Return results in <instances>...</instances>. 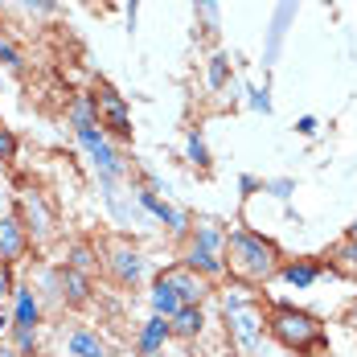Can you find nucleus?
Returning a JSON list of instances; mask_svg holds the SVG:
<instances>
[{"instance_id":"f257e3e1","label":"nucleus","mask_w":357,"mask_h":357,"mask_svg":"<svg viewBox=\"0 0 357 357\" xmlns=\"http://www.w3.org/2000/svg\"><path fill=\"white\" fill-rule=\"evenodd\" d=\"M226 267L238 280H271L280 271V250L263 234L234 230V234H226Z\"/></svg>"},{"instance_id":"f03ea898","label":"nucleus","mask_w":357,"mask_h":357,"mask_svg":"<svg viewBox=\"0 0 357 357\" xmlns=\"http://www.w3.org/2000/svg\"><path fill=\"white\" fill-rule=\"evenodd\" d=\"M267 328H271V337H275L284 349H296V354L324 345L321 321H317V317H308V312H300V308H287V304H280V308L271 312Z\"/></svg>"},{"instance_id":"7ed1b4c3","label":"nucleus","mask_w":357,"mask_h":357,"mask_svg":"<svg viewBox=\"0 0 357 357\" xmlns=\"http://www.w3.org/2000/svg\"><path fill=\"white\" fill-rule=\"evenodd\" d=\"M226 321H230V333H234L238 349L255 354L259 341H263V308L247 296V287H230L226 291Z\"/></svg>"},{"instance_id":"20e7f679","label":"nucleus","mask_w":357,"mask_h":357,"mask_svg":"<svg viewBox=\"0 0 357 357\" xmlns=\"http://www.w3.org/2000/svg\"><path fill=\"white\" fill-rule=\"evenodd\" d=\"M185 267L197 271V275H222L226 271V234L218 226H197L193 243H189V255H185Z\"/></svg>"},{"instance_id":"39448f33","label":"nucleus","mask_w":357,"mask_h":357,"mask_svg":"<svg viewBox=\"0 0 357 357\" xmlns=\"http://www.w3.org/2000/svg\"><path fill=\"white\" fill-rule=\"evenodd\" d=\"M91 99H95V123L99 128H107L111 136H119V140H128L132 136V115H128V99L107 86V82H99L95 91H91Z\"/></svg>"},{"instance_id":"423d86ee","label":"nucleus","mask_w":357,"mask_h":357,"mask_svg":"<svg viewBox=\"0 0 357 357\" xmlns=\"http://www.w3.org/2000/svg\"><path fill=\"white\" fill-rule=\"evenodd\" d=\"M78 132V144H82V152L91 156V165H95V173L103 181H115L123 177V160L115 156V148L107 144V136H103V128L99 123H82V128H74Z\"/></svg>"},{"instance_id":"0eeeda50","label":"nucleus","mask_w":357,"mask_h":357,"mask_svg":"<svg viewBox=\"0 0 357 357\" xmlns=\"http://www.w3.org/2000/svg\"><path fill=\"white\" fill-rule=\"evenodd\" d=\"M29 247V230H25V222L13 214H0V267H8V263H17L21 255Z\"/></svg>"},{"instance_id":"6e6552de","label":"nucleus","mask_w":357,"mask_h":357,"mask_svg":"<svg viewBox=\"0 0 357 357\" xmlns=\"http://www.w3.org/2000/svg\"><path fill=\"white\" fill-rule=\"evenodd\" d=\"M21 214H25V230L33 238H45L54 230V210L45 206V197L37 189H21Z\"/></svg>"},{"instance_id":"1a4fd4ad","label":"nucleus","mask_w":357,"mask_h":357,"mask_svg":"<svg viewBox=\"0 0 357 357\" xmlns=\"http://www.w3.org/2000/svg\"><path fill=\"white\" fill-rule=\"evenodd\" d=\"M296 8H300V0H280V8H275V17H271V29H267V50H263V62L271 66L275 58H280V50H284V37L291 29V21H296Z\"/></svg>"},{"instance_id":"9d476101","label":"nucleus","mask_w":357,"mask_h":357,"mask_svg":"<svg viewBox=\"0 0 357 357\" xmlns=\"http://www.w3.org/2000/svg\"><path fill=\"white\" fill-rule=\"evenodd\" d=\"M160 280H165V284L177 291L181 304H202V296H206V284H202V275H197V271H189V267H169Z\"/></svg>"},{"instance_id":"9b49d317","label":"nucleus","mask_w":357,"mask_h":357,"mask_svg":"<svg viewBox=\"0 0 357 357\" xmlns=\"http://www.w3.org/2000/svg\"><path fill=\"white\" fill-rule=\"evenodd\" d=\"M107 267H111V275H115L119 284H140L144 280V255L132 250V247H115L111 259H107Z\"/></svg>"},{"instance_id":"f8f14e48","label":"nucleus","mask_w":357,"mask_h":357,"mask_svg":"<svg viewBox=\"0 0 357 357\" xmlns=\"http://www.w3.org/2000/svg\"><path fill=\"white\" fill-rule=\"evenodd\" d=\"M140 206H144V210H148L152 218H156V222H165V226H169L173 234H185V214H177V210H173L169 202H160V197H156L152 189H144V193H140Z\"/></svg>"},{"instance_id":"ddd939ff","label":"nucleus","mask_w":357,"mask_h":357,"mask_svg":"<svg viewBox=\"0 0 357 357\" xmlns=\"http://www.w3.org/2000/svg\"><path fill=\"white\" fill-rule=\"evenodd\" d=\"M173 337V328H169V321L165 317H152V321L144 324V333H140V354H160V345Z\"/></svg>"},{"instance_id":"4468645a","label":"nucleus","mask_w":357,"mask_h":357,"mask_svg":"<svg viewBox=\"0 0 357 357\" xmlns=\"http://www.w3.org/2000/svg\"><path fill=\"white\" fill-rule=\"evenodd\" d=\"M181 308H185V304L177 300V291L165 284V280H156V287H152V317H165V321H173Z\"/></svg>"},{"instance_id":"2eb2a0df","label":"nucleus","mask_w":357,"mask_h":357,"mask_svg":"<svg viewBox=\"0 0 357 357\" xmlns=\"http://www.w3.org/2000/svg\"><path fill=\"white\" fill-rule=\"evenodd\" d=\"M62 300H70V304H82L86 296H91V280H86V271H74V267H62Z\"/></svg>"},{"instance_id":"dca6fc26","label":"nucleus","mask_w":357,"mask_h":357,"mask_svg":"<svg viewBox=\"0 0 357 357\" xmlns=\"http://www.w3.org/2000/svg\"><path fill=\"white\" fill-rule=\"evenodd\" d=\"M202 324H206V317H202V304H185L177 317L169 321V328H173L177 337H197V333H202Z\"/></svg>"},{"instance_id":"f3484780","label":"nucleus","mask_w":357,"mask_h":357,"mask_svg":"<svg viewBox=\"0 0 357 357\" xmlns=\"http://www.w3.org/2000/svg\"><path fill=\"white\" fill-rule=\"evenodd\" d=\"M66 349H70V357H107V345H103V341H99L95 333H86V328L70 333Z\"/></svg>"},{"instance_id":"a211bd4d","label":"nucleus","mask_w":357,"mask_h":357,"mask_svg":"<svg viewBox=\"0 0 357 357\" xmlns=\"http://www.w3.org/2000/svg\"><path fill=\"white\" fill-rule=\"evenodd\" d=\"M17 291V324H29V328H37V296L29 291V287H13Z\"/></svg>"},{"instance_id":"6ab92c4d","label":"nucleus","mask_w":357,"mask_h":357,"mask_svg":"<svg viewBox=\"0 0 357 357\" xmlns=\"http://www.w3.org/2000/svg\"><path fill=\"white\" fill-rule=\"evenodd\" d=\"M280 275H284L291 287H308L321 275V267H312V263H287V267H280Z\"/></svg>"},{"instance_id":"aec40b11","label":"nucleus","mask_w":357,"mask_h":357,"mask_svg":"<svg viewBox=\"0 0 357 357\" xmlns=\"http://www.w3.org/2000/svg\"><path fill=\"white\" fill-rule=\"evenodd\" d=\"M206 82H210V91H222V86L230 82V58H226V54H214V58H210Z\"/></svg>"},{"instance_id":"412c9836","label":"nucleus","mask_w":357,"mask_h":357,"mask_svg":"<svg viewBox=\"0 0 357 357\" xmlns=\"http://www.w3.org/2000/svg\"><path fill=\"white\" fill-rule=\"evenodd\" d=\"M185 152H189V160H193L197 169H210V148H206V140H202V132H189Z\"/></svg>"},{"instance_id":"4be33fe9","label":"nucleus","mask_w":357,"mask_h":357,"mask_svg":"<svg viewBox=\"0 0 357 357\" xmlns=\"http://www.w3.org/2000/svg\"><path fill=\"white\" fill-rule=\"evenodd\" d=\"M70 119H74V128H82V123H95V99H91V95H82V99L70 107Z\"/></svg>"},{"instance_id":"5701e85b","label":"nucleus","mask_w":357,"mask_h":357,"mask_svg":"<svg viewBox=\"0 0 357 357\" xmlns=\"http://www.w3.org/2000/svg\"><path fill=\"white\" fill-rule=\"evenodd\" d=\"M0 66H8V70H21L25 66V58H21V50L13 41H0Z\"/></svg>"},{"instance_id":"b1692460","label":"nucleus","mask_w":357,"mask_h":357,"mask_svg":"<svg viewBox=\"0 0 357 357\" xmlns=\"http://www.w3.org/2000/svg\"><path fill=\"white\" fill-rule=\"evenodd\" d=\"M197 13H202V25L214 33L218 21H222V13H218V0H197Z\"/></svg>"},{"instance_id":"393cba45","label":"nucleus","mask_w":357,"mask_h":357,"mask_svg":"<svg viewBox=\"0 0 357 357\" xmlns=\"http://www.w3.org/2000/svg\"><path fill=\"white\" fill-rule=\"evenodd\" d=\"M33 349H37V328L17 324V354H33Z\"/></svg>"},{"instance_id":"a878e982","label":"nucleus","mask_w":357,"mask_h":357,"mask_svg":"<svg viewBox=\"0 0 357 357\" xmlns=\"http://www.w3.org/2000/svg\"><path fill=\"white\" fill-rule=\"evenodd\" d=\"M13 156H17V136H13V128H4V123H0V165H4V160H13Z\"/></svg>"},{"instance_id":"bb28decb","label":"nucleus","mask_w":357,"mask_h":357,"mask_svg":"<svg viewBox=\"0 0 357 357\" xmlns=\"http://www.w3.org/2000/svg\"><path fill=\"white\" fill-rule=\"evenodd\" d=\"M91 263H95V259H91V250H86V247H74L66 267H74V271H91Z\"/></svg>"},{"instance_id":"cd10ccee","label":"nucleus","mask_w":357,"mask_h":357,"mask_svg":"<svg viewBox=\"0 0 357 357\" xmlns=\"http://www.w3.org/2000/svg\"><path fill=\"white\" fill-rule=\"evenodd\" d=\"M250 107L267 115V111H271V99H267V91H250Z\"/></svg>"},{"instance_id":"c85d7f7f","label":"nucleus","mask_w":357,"mask_h":357,"mask_svg":"<svg viewBox=\"0 0 357 357\" xmlns=\"http://www.w3.org/2000/svg\"><path fill=\"white\" fill-rule=\"evenodd\" d=\"M341 259H345L349 267H357V238H349V243L341 247Z\"/></svg>"},{"instance_id":"c756f323","label":"nucleus","mask_w":357,"mask_h":357,"mask_svg":"<svg viewBox=\"0 0 357 357\" xmlns=\"http://www.w3.org/2000/svg\"><path fill=\"white\" fill-rule=\"evenodd\" d=\"M296 132H300V136H317V119H312V115H304V119L296 123Z\"/></svg>"},{"instance_id":"7c9ffc66","label":"nucleus","mask_w":357,"mask_h":357,"mask_svg":"<svg viewBox=\"0 0 357 357\" xmlns=\"http://www.w3.org/2000/svg\"><path fill=\"white\" fill-rule=\"evenodd\" d=\"M271 193L275 197H291V181H271Z\"/></svg>"},{"instance_id":"2f4dec72","label":"nucleus","mask_w":357,"mask_h":357,"mask_svg":"<svg viewBox=\"0 0 357 357\" xmlns=\"http://www.w3.org/2000/svg\"><path fill=\"white\" fill-rule=\"evenodd\" d=\"M21 4H29L37 13H54V0H21Z\"/></svg>"},{"instance_id":"473e14b6","label":"nucleus","mask_w":357,"mask_h":357,"mask_svg":"<svg viewBox=\"0 0 357 357\" xmlns=\"http://www.w3.org/2000/svg\"><path fill=\"white\" fill-rule=\"evenodd\" d=\"M136 13H140V0L128 4V29H136Z\"/></svg>"},{"instance_id":"72a5a7b5","label":"nucleus","mask_w":357,"mask_h":357,"mask_svg":"<svg viewBox=\"0 0 357 357\" xmlns=\"http://www.w3.org/2000/svg\"><path fill=\"white\" fill-rule=\"evenodd\" d=\"M349 324H354V333H357V304L349 308Z\"/></svg>"},{"instance_id":"f704fd0d","label":"nucleus","mask_w":357,"mask_h":357,"mask_svg":"<svg viewBox=\"0 0 357 357\" xmlns=\"http://www.w3.org/2000/svg\"><path fill=\"white\" fill-rule=\"evenodd\" d=\"M0 357H17V349H0Z\"/></svg>"},{"instance_id":"c9c22d12","label":"nucleus","mask_w":357,"mask_h":357,"mask_svg":"<svg viewBox=\"0 0 357 357\" xmlns=\"http://www.w3.org/2000/svg\"><path fill=\"white\" fill-rule=\"evenodd\" d=\"M354 238H357V222H354Z\"/></svg>"},{"instance_id":"e433bc0d","label":"nucleus","mask_w":357,"mask_h":357,"mask_svg":"<svg viewBox=\"0 0 357 357\" xmlns=\"http://www.w3.org/2000/svg\"><path fill=\"white\" fill-rule=\"evenodd\" d=\"M0 328H4V317H0Z\"/></svg>"}]
</instances>
